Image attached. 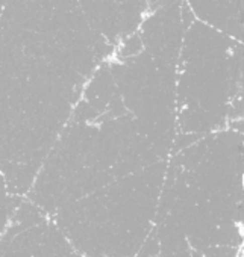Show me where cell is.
<instances>
[{
    "label": "cell",
    "instance_id": "cell-1",
    "mask_svg": "<svg viewBox=\"0 0 244 257\" xmlns=\"http://www.w3.org/2000/svg\"><path fill=\"white\" fill-rule=\"evenodd\" d=\"M76 0H4L0 164H35L58 141L100 56Z\"/></svg>",
    "mask_w": 244,
    "mask_h": 257
},
{
    "label": "cell",
    "instance_id": "cell-2",
    "mask_svg": "<svg viewBox=\"0 0 244 257\" xmlns=\"http://www.w3.org/2000/svg\"><path fill=\"white\" fill-rule=\"evenodd\" d=\"M188 5L200 23L241 41V0H188Z\"/></svg>",
    "mask_w": 244,
    "mask_h": 257
},
{
    "label": "cell",
    "instance_id": "cell-3",
    "mask_svg": "<svg viewBox=\"0 0 244 257\" xmlns=\"http://www.w3.org/2000/svg\"><path fill=\"white\" fill-rule=\"evenodd\" d=\"M2 5H4V0H0V10H2Z\"/></svg>",
    "mask_w": 244,
    "mask_h": 257
}]
</instances>
